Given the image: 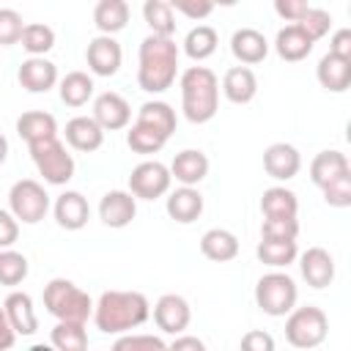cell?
<instances>
[{"instance_id":"cell-42","label":"cell","mask_w":351,"mask_h":351,"mask_svg":"<svg viewBox=\"0 0 351 351\" xmlns=\"http://www.w3.org/2000/svg\"><path fill=\"white\" fill-rule=\"evenodd\" d=\"M296 236H299V219H263L261 225V239L296 241Z\"/></svg>"},{"instance_id":"cell-49","label":"cell","mask_w":351,"mask_h":351,"mask_svg":"<svg viewBox=\"0 0 351 351\" xmlns=\"http://www.w3.org/2000/svg\"><path fill=\"white\" fill-rule=\"evenodd\" d=\"M329 55L335 58H343V60H351V30L348 27H340L332 41H329Z\"/></svg>"},{"instance_id":"cell-4","label":"cell","mask_w":351,"mask_h":351,"mask_svg":"<svg viewBox=\"0 0 351 351\" xmlns=\"http://www.w3.org/2000/svg\"><path fill=\"white\" fill-rule=\"evenodd\" d=\"M44 307L58 321L85 324L93 315V299L66 277H55L44 285Z\"/></svg>"},{"instance_id":"cell-25","label":"cell","mask_w":351,"mask_h":351,"mask_svg":"<svg viewBox=\"0 0 351 351\" xmlns=\"http://www.w3.org/2000/svg\"><path fill=\"white\" fill-rule=\"evenodd\" d=\"M134 123H140V126L156 132L159 137L170 140V134H173L176 126H178V118H176V110H173L167 101L154 99V101L140 104V110H137V121H134Z\"/></svg>"},{"instance_id":"cell-52","label":"cell","mask_w":351,"mask_h":351,"mask_svg":"<svg viewBox=\"0 0 351 351\" xmlns=\"http://www.w3.org/2000/svg\"><path fill=\"white\" fill-rule=\"evenodd\" d=\"M5 159H8V140L0 134V165H3Z\"/></svg>"},{"instance_id":"cell-23","label":"cell","mask_w":351,"mask_h":351,"mask_svg":"<svg viewBox=\"0 0 351 351\" xmlns=\"http://www.w3.org/2000/svg\"><path fill=\"white\" fill-rule=\"evenodd\" d=\"M203 195L195 189V186H178L167 195V217L176 219L178 225H192L200 214H203Z\"/></svg>"},{"instance_id":"cell-2","label":"cell","mask_w":351,"mask_h":351,"mask_svg":"<svg viewBox=\"0 0 351 351\" xmlns=\"http://www.w3.org/2000/svg\"><path fill=\"white\" fill-rule=\"evenodd\" d=\"M178 74V44L165 36H145L137 52V85L145 93H165Z\"/></svg>"},{"instance_id":"cell-37","label":"cell","mask_w":351,"mask_h":351,"mask_svg":"<svg viewBox=\"0 0 351 351\" xmlns=\"http://www.w3.org/2000/svg\"><path fill=\"white\" fill-rule=\"evenodd\" d=\"M19 44L30 58H44L55 47V30L44 22H30V25H25Z\"/></svg>"},{"instance_id":"cell-41","label":"cell","mask_w":351,"mask_h":351,"mask_svg":"<svg viewBox=\"0 0 351 351\" xmlns=\"http://www.w3.org/2000/svg\"><path fill=\"white\" fill-rule=\"evenodd\" d=\"M25 30V22L19 16V11L14 8H0V47H14L19 44Z\"/></svg>"},{"instance_id":"cell-24","label":"cell","mask_w":351,"mask_h":351,"mask_svg":"<svg viewBox=\"0 0 351 351\" xmlns=\"http://www.w3.org/2000/svg\"><path fill=\"white\" fill-rule=\"evenodd\" d=\"M222 93L230 104H250L258 96V77L247 66H233L222 77Z\"/></svg>"},{"instance_id":"cell-39","label":"cell","mask_w":351,"mask_h":351,"mask_svg":"<svg viewBox=\"0 0 351 351\" xmlns=\"http://www.w3.org/2000/svg\"><path fill=\"white\" fill-rule=\"evenodd\" d=\"M165 137H159L156 132H151V129H145V126H140V123H132V129L126 132V145L134 151V154H143V156H148V154H159L162 148H165Z\"/></svg>"},{"instance_id":"cell-10","label":"cell","mask_w":351,"mask_h":351,"mask_svg":"<svg viewBox=\"0 0 351 351\" xmlns=\"http://www.w3.org/2000/svg\"><path fill=\"white\" fill-rule=\"evenodd\" d=\"M101 132H118V129H126L129 121H132V107L129 101L115 93V90H104L93 99V115H90Z\"/></svg>"},{"instance_id":"cell-11","label":"cell","mask_w":351,"mask_h":351,"mask_svg":"<svg viewBox=\"0 0 351 351\" xmlns=\"http://www.w3.org/2000/svg\"><path fill=\"white\" fill-rule=\"evenodd\" d=\"M192 321V310L189 302L178 293H165L156 299L154 304V324L165 332V335H184V329Z\"/></svg>"},{"instance_id":"cell-18","label":"cell","mask_w":351,"mask_h":351,"mask_svg":"<svg viewBox=\"0 0 351 351\" xmlns=\"http://www.w3.org/2000/svg\"><path fill=\"white\" fill-rule=\"evenodd\" d=\"M170 178H176L181 186H197L208 176V156L200 148H184L170 162Z\"/></svg>"},{"instance_id":"cell-47","label":"cell","mask_w":351,"mask_h":351,"mask_svg":"<svg viewBox=\"0 0 351 351\" xmlns=\"http://www.w3.org/2000/svg\"><path fill=\"white\" fill-rule=\"evenodd\" d=\"M274 11L282 19H288L291 25H299L304 19V14L310 11V3H304V0H277L274 3Z\"/></svg>"},{"instance_id":"cell-33","label":"cell","mask_w":351,"mask_h":351,"mask_svg":"<svg viewBox=\"0 0 351 351\" xmlns=\"http://www.w3.org/2000/svg\"><path fill=\"white\" fill-rule=\"evenodd\" d=\"M255 255L263 266H271V269H288L296 258H299V247L296 241H274V239H261L258 247H255Z\"/></svg>"},{"instance_id":"cell-51","label":"cell","mask_w":351,"mask_h":351,"mask_svg":"<svg viewBox=\"0 0 351 351\" xmlns=\"http://www.w3.org/2000/svg\"><path fill=\"white\" fill-rule=\"evenodd\" d=\"M14 340H16V332L11 329V324L5 318V310L0 307V351H8L14 346Z\"/></svg>"},{"instance_id":"cell-19","label":"cell","mask_w":351,"mask_h":351,"mask_svg":"<svg viewBox=\"0 0 351 351\" xmlns=\"http://www.w3.org/2000/svg\"><path fill=\"white\" fill-rule=\"evenodd\" d=\"M230 52L233 58L239 60V66H255L261 63L266 55H269V41L261 30L255 27H239L233 36H230Z\"/></svg>"},{"instance_id":"cell-30","label":"cell","mask_w":351,"mask_h":351,"mask_svg":"<svg viewBox=\"0 0 351 351\" xmlns=\"http://www.w3.org/2000/svg\"><path fill=\"white\" fill-rule=\"evenodd\" d=\"M263 219H296L299 200L288 186H269L261 197Z\"/></svg>"},{"instance_id":"cell-29","label":"cell","mask_w":351,"mask_h":351,"mask_svg":"<svg viewBox=\"0 0 351 351\" xmlns=\"http://www.w3.org/2000/svg\"><path fill=\"white\" fill-rule=\"evenodd\" d=\"M200 252L214 263H228L239 255V239L225 228H208L200 236Z\"/></svg>"},{"instance_id":"cell-34","label":"cell","mask_w":351,"mask_h":351,"mask_svg":"<svg viewBox=\"0 0 351 351\" xmlns=\"http://www.w3.org/2000/svg\"><path fill=\"white\" fill-rule=\"evenodd\" d=\"M49 346L55 351H88V329L85 324H71V321H58L49 332Z\"/></svg>"},{"instance_id":"cell-14","label":"cell","mask_w":351,"mask_h":351,"mask_svg":"<svg viewBox=\"0 0 351 351\" xmlns=\"http://www.w3.org/2000/svg\"><path fill=\"white\" fill-rule=\"evenodd\" d=\"M52 214H55V222L63 230H82L88 225V219H90V206H88V197L82 192L66 189L63 195L55 197Z\"/></svg>"},{"instance_id":"cell-48","label":"cell","mask_w":351,"mask_h":351,"mask_svg":"<svg viewBox=\"0 0 351 351\" xmlns=\"http://www.w3.org/2000/svg\"><path fill=\"white\" fill-rule=\"evenodd\" d=\"M16 239H19V222L14 219L11 211L0 208V250H11Z\"/></svg>"},{"instance_id":"cell-1","label":"cell","mask_w":351,"mask_h":351,"mask_svg":"<svg viewBox=\"0 0 351 351\" xmlns=\"http://www.w3.org/2000/svg\"><path fill=\"white\" fill-rule=\"evenodd\" d=\"M151 315V304L140 291H104L93 302V324L104 335H129Z\"/></svg>"},{"instance_id":"cell-28","label":"cell","mask_w":351,"mask_h":351,"mask_svg":"<svg viewBox=\"0 0 351 351\" xmlns=\"http://www.w3.org/2000/svg\"><path fill=\"white\" fill-rule=\"evenodd\" d=\"M315 77L321 88H326L329 93H346L351 88V60H343L326 52L315 66Z\"/></svg>"},{"instance_id":"cell-6","label":"cell","mask_w":351,"mask_h":351,"mask_svg":"<svg viewBox=\"0 0 351 351\" xmlns=\"http://www.w3.org/2000/svg\"><path fill=\"white\" fill-rule=\"evenodd\" d=\"M299 299V288L293 282V277H288L285 271H269L258 280L255 285V304L261 307V313L271 315V318H282L296 307Z\"/></svg>"},{"instance_id":"cell-22","label":"cell","mask_w":351,"mask_h":351,"mask_svg":"<svg viewBox=\"0 0 351 351\" xmlns=\"http://www.w3.org/2000/svg\"><path fill=\"white\" fill-rule=\"evenodd\" d=\"M66 143L74 148V151H82V154H93L101 148L104 143V132L101 126L90 118V115H77L66 123Z\"/></svg>"},{"instance_id":"cell-9","label":"cell","mask_w":351,"mask_h":351,"mask_svg":"<svg viewBox=\"0 0 351 351\" xmlns=\"http://www.w3.org/2000/svg\"><path fill=\"white\" fill-rule=\"evenodd\" d=\"M170 184L173 178H170L167 165L156 159H145L129 173V192L134 195V200H156L170 192Z\"/></svg>"},{"instance_id":"cell-38","label":"cell","mask_w":351,"mask_h":351,"mask_svg":"<svg viewBox=\"0 0 351 351\" xmlns=\"http://www.w3.org/2000/svg\"><path fill=\"white\" fill-rule=\"evenodd\" d=\"M30 271V263L16 250H0V285H19Z\"/></svg>"},{"instance_id":"cell-16","label":"cell","mask_w":351,"mask_h":351,"mask_svg":"<svg viewBox=\"0 0 351 351\" xmlns=\"http://www.w3.org/2000/svg\"><path fill=\"white\" fill-rule=\"evenodd\" d=\"M263 170L274 181H291L302 170V156L291 143H271L263 151Z\"/></svg>"},{"instance_id":"cell-32","label":"cell","mask_w":351,"mask_h":351,"mask_svg":"<svg viewBox=\"0 0 351 351\" xmlns=\"http://www.w3.org/2000/svg\"><path fill=\"white\" fill-rule=\"evenodd\" d=\"M93 77L85 74V71H69L63 80H60V101L66 107H85L90 99H93Z\"/></svg>"},{"instance_id":"cell-53","label":"cell","mask_w":351,"mask_h":351,"mask_svg":"<svg viewBox=\"0 0 351 351\" xmlns=\"http://www.w3.org/2000/svg\"><path fill=\"white\" fill-rule=\"evenodd\" d=\"M27 351H55V346H47V343H36V346H30Z\"/></svg>"},{"instance_id":"cell-26","label":"cell","mask_w":351,"mask_h":351,"mask_svg":"<svg viewBox=\"0 0 351 351\" xmlns=\"http://www.w3.org/2000/svg\"><path fill=\"white\" fill-rule=\"evenodd\" d=\"M16 134H19L27 145H36V143H44V140L58 137V121H55V115H49V112H44V110L22 112V115L16 118Z\"/></svg>"},{"instance_id":"cell-35","label":"cell","mask_w":351,"mask_h":351,"mask_svg":"<svg viewBox=\"0 0 351 351\" xmlns=\"http://www.w3.org/2000/svg\"><path fill=\"white\" fill-rule=\"evenodd\" d=\"M143 19L151 27V36L173 38V33H176V14H173L170 3H165V0H145L143 3Z\"/></svg>"},{"instance_id":"cell-21","label":"cell","mask_w":351,"mask_h":351,"mask_svg":"<svg viewBox=\"0 0 351 351\" xmlns=\"http://www.w3.org/2000/svg\"><path fill=\"white\" fill-rule=\"evenodd\" d=\"M346 173H351V165H348V156L337 148H326V151L315 154V159L310 162V181L318 189L329 186L332 181H337Z\"/></svg>"},{"instance_id":"cell-44","label":"cell","mask_w":351,"mask_h":351,"mask_svg":"<svg viewBox=\"0 0 351 351\" xmlns=\"http://www.w3.org/2000/svg\"><path fill=\"white\" fill-rule=\"evenodd\" d=\"M321 192H324V203L326 206H332V208H348L351 206V173L340 176L337 181H332Z\"/></svg>"},{"instance_id":"cell-43","label":"cell","mask_w":351,"mask_h":351,"mask_svg":"<svg viewBox=\"0 0 351 351\" xmlns=\"http://www.w3.org/2000/svg\"><path fill=\"white\" fill-rule=\"evenodd\" d=\"M299 27L313 38V44L318 41V38H324L326 33H329V27H332V16H329V11H324V8H313L310 5V11L304 14V19L299 22Z\"/></svg>"},{"instance_id":"cell-17","label":"cell","mask_w":351,"mask_h":351,"mask_svg":"<svg viewBox=\"0 0 351 351\" xmlns=\"http://www.w3.org/2000/svg\"><path fill=\"white\" fill-rule=\"evenodd\" d=\"M16 80L27 93H47L58 85V66L47 58H27L16 71Z\"/></svg>"},{"instance_id":"cell-8","label":"cell","mask_w":351,"mask_h":351,"mask_svg":"<svg viewBox=\"0 0 351 351\" xmlns=\"http://www.w3.org/2000/svg\"><path fill=\"white\" fill-rule=\"evenodd\" d=\"M8 211L14 214L16 222L22 225H36L47 217L49 211V195L47 189L33 181V178H22L11 186L8 192Z\"/></svg>"},{"instance_id":"cell-15","label":"cell","mask_w":351,"mask_h":351,"mask_svg":"<svg viewBox=\"0 0 351 351\" xmlns=\"http://www.w3.org/2000/svg\"><path fill=\"white\" fill-rule=\"evenodd\" d=\"M299 271L310 288L315 291L329 288L335 280V258L324 247H310L307 252L299 255Z\"/></svg>"},{"instance_id":"cell-20","label":"cell","mask_w":351,"mask_h":351,"mask_svg":"<svg viewBox=\"0 0 351 351\" xmlns=\"http://www.w3.org/2000/svg\"><path fill=\"white\" fill-rule=\"evenodd\" d=\"M3 310H5V318L11 324V329L16 335H36L38 329V318H36V307H33V299L30 293L25 291H11L3 302Z\"/></svg>"},{"instance_id":"cell-3","label":"cell","mask_w":351,"mask_h":351,"mask_svg":"<svg viewBox=\"0 0 351 351\" xmlns=\"http://www.w3.org/2000/svg\"><path fill=\"white\" fill-rule=\"evenodd\" d=\"M181 110L189 123H208L219 110V80L208 66H189L178 77Z\"/></svg>"},{"instance_id":"cell-7","label":"cell","mask_w":351,"mask_h":351,"mask_svg":"<svg viewBox=\"0 0 351 351\" xmlns=\"http://www.w3.org/2000/svg\"><path fill=\"white\" fill-rule=\"evenodd\" d=\"M30 151V159L38 170V176L52 184V186H63L74 178V156L66 151V145L52 137V140H44V143H36V145H27Z\"/></svg>"},{"instance_id":"cell-40","label":"cell","mask_w":351,"mask_h":351,"mask_svg":"<svg viewBox=\"0 0 351 351\" xmlns=\"http://www.w3.org/2000/svg\"><path fill=\"white\" fill-rule=\"evenodd\" d=\"M110 351H167V343L156 335H118Z\"/></svg>"},{"instance_id":"cell-13","label":"cell","mask_w":351,"mask_h":351,"mask_svg":"<svg viewBox=\"0 0 351 351\" xmlns=\"http://www.w3.org/2000/svg\"><path fill=\"white\" fill-rule=\"evenodd\" d=\"M137 217V200L129 189H110L101 200H99V219L107 228H126L132 225V219Z\"/></svg>"},{"instance_id":"cell-46","label":"cell","mask_w":351,"mask_h":351,"mask_svg":"<svg viewBox=\"0 0 351 351\" xmlns=\"http://www.w3.org/2000/svg\"><path fill=\"white\" fill-rule=\"evenodd\" d=\"M170 8H173V14H184L189 19H206L214 11V3H208V0H173Z\"/></svg>"},{"instance_id":"cell-27","label":"cell","mask_w":351,"mask_h":351,"mask_svg":"<svg viewBox=\"0 0 351 351\" xmlns=\"http://www.w3.org/2000/svg\"><path fill=\"white\" fill-rule=\"evenodd\" d=\"M313 38L299 27V25H285L277 30V38H274V49L282 60L288 63H299L304 60L310 52H313Z\"/></svg>"},{"instance_id":"cell-50","label":"cell","mask_w":351,"mask_h":351,"mask_svg":"<svg viewBox=\"0 0 351 351\" xmlns=\"http://www.w3.org/2000/svg\"><path fill=\"white\" fill-rule=\"evenodd\" d=\"M167 351H206V343L195 335H176V340L167 346Z\"/></svg>"},{"instance_id":"cell-12","label":"cell","mask_w":351,"mask_h":351,"mask_svg":"<svg viewBox=\"0 0 351 351\" xmlns=\"http://www.w3.org/2000/svg\"><path fill=\"white\" fill-rule=\"evenodd\" d=\"M85 60H88L90 74H96V77H112L121 69L123 49H121V44L112 36H96V38L88 41Z\"/></svg>"},{"instance_id":"cell-36","label":"cell","mask_w":351,"mask_h":351,"mask_svg":"<svg viewBox=\"0 0 351 351\" xmlns=\"http://www.w3.org/2000/svg\"><path fill=\"white\" fill-rule=\"evenodd\" d=\"M217 44H219L217 30L211 25H197V27H192L186 33L184 52H186V58H192L195 63H200V60H206V58H211L217 52Z\"/></svg>"},{"instance_id":"cell-5","label":"cell","mask_w":351,"mask_h":351,"mask_svg":"<svg viewBox=\"0 0 351 351\" xmlns=\"http://www.w3.org/2000/svg\"><path fill=\"white\" fill-rule=\"evenodd\" d=\"M326 335H329V318L315 304L293 307L285 318V340L299 351L318 348L326 340Z\"/></svg>"},{"instance_id":"cell-45","label":"cell","mask_w":351,"mask_h":351,"mask_svg":"<svg viewBox=\"0 0 351 351\" xmlns=\"http://www.w3.org/2000/svg\"><path fill=\"white\" fill-rule=\"evenodd\" d=\"M239 351H277L274 346V337L263 329H250L241 335V343H239Z\"/></svg>"},{"instance_id":"cell-31","label":"cell","mask_w":351,"mask_h":351,"mask_svg":"<svg viewBox=\"0 0 351 351\" xmlns=\"http://www.w3.org/2000/svg\"><path fill=\"white\" fill-rule=\"evenodd\" d=\"M129 22V3L126 0H99L93 8V25L101 36H115Z\"/></svg>"}]
</instances>
